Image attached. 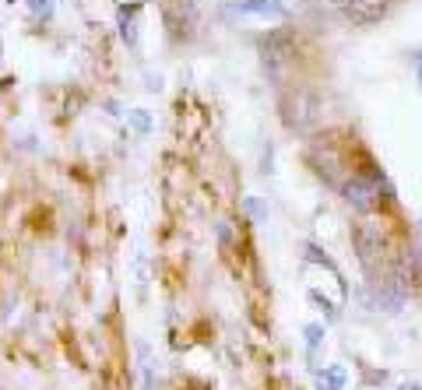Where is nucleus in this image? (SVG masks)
Here are the masks:
<instances>
[{
    "label": "nucleus",
    "instance_id": "10",
    "mask_svg": "<svg viewBox=\"0 0 422 390\" xmlns=\"http://www.w3.org/2000/svg\"><path fill=\"white\" fill-rule=\"evenodd\" d=\"M310 302H317V306L327 313V320H338V309H334V302H331V299H324L317 288H310Z\"/></svg>",
    "mask_w": 422,
    "mask_h": 390
},
{
    "label": "nucleus",
    "instance_id": "5",
    "mask_svg": "<svg viewBox=\"0 0 422 390\" xmlns=\"http://www.w3.org/2000/svg\"><path fill=\"white\" fill-rule=\"evenodd\" d=\"M233 11L236 15H261V18H282L285 15V8L278 0H236Z\"/></svg>",
    "mask_w": 422,
    "mask_h": 390
},
{
    "label": "nucleus",
    "instance_id": "4",
    "mask_svg": "<svg viewBox=\"0 0 422 390\" xmlns=\"http://www.w3.org/2000/svg\"><path fill=\"white\" fill-rule=\"evenodd\" d=\"M144 4L141 0H134V4H123L120 11H116V25H120V39L134 50L137 46V25H134V18H137V11H141Z\"/></svg>",
    "mask_w": 422,
    "mask_h": 390
},
{
    "label": "nucleus",
    "instance_id": "6",
    "mask_svg": "<svg viewBox=\"0 0 422 390\" xmlns=\"http://www.w3.org/2000/svg\"><path fill=\"white\" fill-rule=\"evenodd\" d=\"M345 383H348V372L341 365L317 369V390H345Z\"/></svg>",
    "mask_w": 422,
    "mask_h": 390
},
{
    "label": "nucleus",
    "instance_id": "13",
    "mask_svg": "<svg viewBox=\"0 0 422 390\" xmlns=\"http://www.w3.org/2000/svg\"><path fill=\"white\" fill-rule=\"evenodd\" d=\"M8 85H11V78H4V81H0V92H4V88H8Z\"/></svg>",
    "mask_w": 422,
    "mask_h": 390
},
{
    "label": "nucleus",
    "instance_id": "2",
    "mask_svg": "<svg viewBox=\"0 0 422 390\" xmlns=\"http://www.w3.org/2000/svg\"><path fill=\"white\" fill-rule=\"evenodd\" d=\"M380 190L390 194L383 173H352V176L341 180V197H345V204H348L352 211H359V215H373V211L380 208Z\"/></svg>",
    "mask_w": 422,
    "mask_h": 390
},
{
    "label": "nucleus",
    "instance_id": "8",
    "mask_svg": "<svg viewBox=\"0 0 422 390\" xmlns=\"http://www.w3.org/2000/svg\"><path fill=\"white\" fill-rule=\"evenodd\" d=\"M127 120H130V127H134L137 134H148V130H151V116H148L144 109H130Z\"/></svg>",
    "mask_w": 422,
    "mask_h": 390
},
{
    "label": "nucleus",
    "instance_id": "14",
    "mask_svg": "<svg viewBox=\"0 0 422 390\" xmlns=\"http://www.w3.org/2000/svg\"><path fill=\"white\" fill-rule=\"evenodd\" d=\"M418 257H422V229H418Z\"/></svg>",
    "mask_w": 422,
    "mask_h": 390
},
{
    "label": "nucleus",
    "instance_id": "12",
    "mask_svg": "<svg viewBox=\"0 0 422 390\" xmlns=\"http://www.w3.org/2000/svg\"><path fill=\"white\" fill-rule=\"evenodd\" d=\"M401 390H422V386H415V383H404V386H401Z\"/></svg>",
    "mask_w": 422,
    "mask_h": 390
},
{
    "label": "nucleus",
    "instance_id": "7",
    "mask_svg": "<svg viewBox=\"0 0 422 390\" xmlns=\"http://www.w3.org/2000/svg\"><path fill=\"white\" fill-rule=\"evenodd\" d=\"M324 334H327V327L324 323H306L303 327V337H306V348H310V355L324 344Z\"/></svg>",
    "mask_w": 422,
    "mask_h": 390
},
{
    "label": "nucleus",
    "instance_id": "16",
    "mask_svg": "<svg viewBox=\"0 0 422 390\" xmlns=\"http://www.w3.org/2000/svg\"><path fill=\"white\" fill-rule=\"evenodd\" d=\"M418 71H422V53H418Z\"/></svg>",
    "mask_w": 422,
    "mask_h": 390
},
{
    "label": "nucleus",
    "instance_id": "15",
    "mask_svg": "<svg viewBox=\"0 0 422 390\" xmlns=\"http://www.w3.org/2000/svg\"><path fill=\"white\" fill-rule=\"evenodd\" d=\"M0 57H4V39H0Z\"/></svg>",
    "mask_w": 422,
    "mask_h": 390
},
{
    "label": "nucleus",
    "instance_id": "9",
    "mask_svg": "<svg viewBox=\"0 0 422 390\" xmlns=\"http://www.w3.org/2000/svg\"><path fill=\"white\" fill-rule=\"evenodd\" d=\"M32 18H50L53 15V0H25Z\"/></svg>",
    "mask_w": 422,
    "mask_h": 390
},
{
    "label": "nucleus",
    "instance_id": "11",
    "mask_svg": "<svg viewBox=\"0 0 422 390\" xmlns=\"http://www.w3.org/2000/svg\"><path fill=\"white\" fill-rule=\"evenodd\" d=\"M243 208H247V215H250L254 222H264V218H268V208H264L257 197H247V204H243Z\"/></svg>",
    "mask_w": 422,
    "mask_h": 390
},
{
    "label": "nucleus",
    "instance_id": "3",
    "mask_svg": "<svg viewBox=\"0 0 422 390\" xmlns=\"http://www.w3.org/2000/svg\"><path fill=\"white\" fill-rule=\"evenodd\" d=\"M334 8L352 22V25H373L390 11V0H334Z\"/></svg>",
    "mask_w": 422,
    "mask_h": 390
},
{
    "label": "nucleus",
    "instance_id": "17",
    "mask_svg": "<svg viewBox=\"0 0 422 390\" xmlns=\"http://www.w3.org/2000/svg\"><path fill=\"white\" fill-rule=\"evenodd\" d=\"M8 4H15V0H8Z\"/></svg>",
    "mask_w": 422,
    "mask_h": 390
},
{
    "label": "nucleus",
    "instance_id": "1",
    "mask_svg": "<svg viewBox=\"0 0 422 390\" xmlns=\"http://www.w3.org/2000/svg\"><path fill=\"white\" fill-rule=\"evenodd\" d=\"M352 246H355V253H359L362 271H366L373 281L383 278V264H387V232H383V225L373 222V218L359 222V225L352 229Z\"/></svg>",
    "mask_w": 422,
    "mask_h": 390
}]
</instances>
